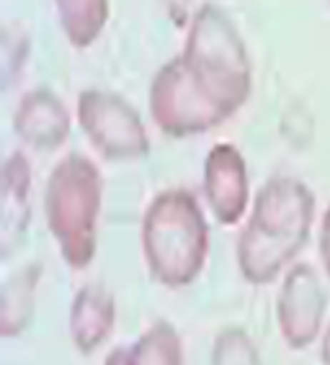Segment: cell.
<instances>
[{
    "instance_id": "e0dca14e",
    "label": "cell",
    "mask_w": 330,
    "mask_h": 365,
    "mask_svg": "<svg viewBox=\"0 0 330 365\" xmlns=\"http://www.w3.org/2000/svg\"><path fill=\"white\" fill-rule=\"evenodd\" d=\"M160 6L176 29H186L191 24V0H160Z\"/></svg>"
},
{
    "instance_id": "277c9868",
    "label": "cell",
    "mask_w": 330,
    "mask_h": 365,
    "mask_svg": "<svg viewBox=\"0 0 330 365\" xmlns=\"http://www.w3.org/2000/svg\"><path fill=\"white\" fill-rule=\"evenodd\" d=\"M104 175L86 155H65L44 188V219L60 257L73 270H86L99 250V216Z\"/></svg>"
},
{
    "instance_id": "8fae6325",
    "label": "cell",
    "mask_w": 330,
    "mask_h": 365,
    "mask_svg": "<svg viewBox=\"0 0 330 365\" xmlns=\"http://www.w3.org/2000/svg\"><path fill=\"white\" fill-rule=\"evenodd\" d=\"M114 324H116V301L111 291L99 283H88L75 294L70 304V339L78 352L93 355L111 337Z\"/></svg>"
},
{
    "instance_id": "6da1fadb",
    "label": "cell",
    "mask_w": 330,
    "mask_h": 365,
    "mask_svg": "<svg viewBox=\"0 0 330 365\" xmlns=\"http://www.w3.org/2000/svg\"><path fill=\"white\" fill-rule=\"evenodd\" d=\"M312 219L315 196L302 180L289 175L266 180L238 237L240 275L253 286L276 281L307 245Z\"/></svg>"
},
{
    "instance_id": "2e32d148",
    "label": "cell",
    "mask_w": 330,
    "mask_h": 365,
    "mask_svg": "<svg viewBox=\"0 0 330 365\" xmlns=\"http://www.w3.org/2000/svg\"><path fill=\"white\" fill-rule=\"evenodd\" d=\"M29 34L19 24H6L0 31V80L3 88H11L24 75L29 59Z\"/></svg>"
},
{
    "instance_id": "7a4b0ae2",
    "label": "cell",
    "mask_w": 330,
    "mask_h": 365,
    "mask_svg": "<svg viewBox=\"0 0 330 365\" xmlns=\"http://www.w3.org/2000/svg\"><path fill=\"white\" fill-rule=\"evenodd\" d=\"M139 245L160 286L186 288L196 281L209 257V224L191 190L168 188L152 198L142 216Z\"/></svg>"
},
{
    "instance_id": "9a60e30c",
    "label": "cell",
    "mask_w": 330,
    "mask_h": 365,
    "mask_svg": "<svg viewBox=\"0 0 330 365\" xmlns=\"http://www.w3.org/2000/svg\"><path fill=\"white\" fill-rule=\"evenodd\" d=\"M211 365H264V360L243 327H225L211 345Z\"/></svg>"
},
{
    "instance_id": "4fadbf2b",
    "label": "cell",
    "mask_w": 330,
    "mask_h": 365,
    "mask_svg": "<svg viewBox=\"0 0 330 365\" xmlns=\"http://www.w3.org/2000/svg\"><path fill=\"white\" fill-rule=\"evenodd\" d=\"M54 14L62 34L78 49L99 39L109 21V0H54Z\"/></svg>"
},
{
    "instance_id": "7c38bea8",
    "label": "cell",
    "mask_w": 330,
    "mask_h": 365,
    "mask_svg": "<svg viewBox=\"0 0 330 365\" xmlns=\"http://www.w3.org/2000/svg\"><path fill=\"white\" fill-rule=\"evenodd\" d=\"M41 275H44V267L39 262H29L3 281L0 286V337H21L31 327Z\"/></svg>"
},
{
    "instance_id": "3957f363",
    "label": "cell",
    "mask_w": 330,
    "mask_h": 365,
    "mask_svg": "<svg viewBox=\"0 0 330 365\" xmlns=\"http://www.w3.org/2000/svg\"><path fill=\"white\" fill-rule=\"evenodd\" d=\"M181 59L194 83L230 116L251 98V57L238 26L219 6L206 3L194 11Z\"/></svg>"
},
{
    "instance_id": "5b68a950",
    "label": "cell",
    "mask_w": 330,
    "mask_h": 365,
    "mask_svg": "<svg viewBox=\"0 0 330 365\" xmlns=\"http://www.w3.org/2000/svg\"><path fill=\"white\" fill-rule=\"evenodd\" d=\"M150 116L163 134L173 139L196 137L225 124V113L206 96L186 70L184 59L165 62L150 83Z\"/></svg>"
},
{
    "instance_id": "30bf717a",
    "label": "cell",
    "mask_w": 330,
    "mask_h": 365,
    "mask_svg": "<svg viewBox=\"0 0 330 365\" xmlns=\"http://www.w3.org/2000/svg\"><path fill=\"white\" fill-rule=\"evenodd\" d=\"M31 163L24 152H11L0 170V255L11 257L26 240L31 224Z\"/></svg>"
},
{
    "instance_id": "8992f818",
    "label": "cell",
    "mask_w": 330,
    "mask_h": 365,
    "mask_svg": "<svg viewBox=\"0 0 330 365\" xmlns=\"http://www.w3.org/2000/svg\"><path fill=\"white\" fill-rule=\"evenodd\" d=\"M78 124L93 150L106 160H139L150 152V137L142 116L116 93L88 88L78 96Z\"/></svg>"
},
{
    "instance_id": "d6986e66",
    "label": "cell",
    "mask_w": 330,
    "mask_h": 365,
    "mask_svg": "<svg viewBox=\"0 0 330 365\" xmlns=\"http://www.w3.org/2000/svg\"><path fill=\"white\" fill-rule=\"evenodd\" d=\"M129 355H132V347L129 345L114 347V350L106 355L104 365H129Z\"/></svg>"
},
{
    "instance_id": "ac0fdd59",
    "label": "cell",
    "mask_w": 330,
    "mask_h": 365,
    "mask_svg": "<svg viewBox=\"0 0 330 365\" xmlns=\"http://www.w3.org/2000/svg\"><path fill=\"white\" fill-rule=\"evenodd\" d=\"M320 262L325 267V275L330 278V206L325 209L323 222H320Z\"/></svg>"
},
{
    "instance_id": "5bb4252c",
    "label": "cell",
    "mask_w": 330,
    "mask_h": 365,
    "mask_svg": "<svg viewBox=\"0 0 330 365\" xmlns=\"http://www.w3.org/2000/svg\"><path fill=\"white\" fill-rule=\"evenodd\" d=\"M129 347V365H184V339L171 322H155Z\"/></svg>"
},
{
    "instance_id": "ba28073f",
    "label": "cell",
    "mask_w": 330,
    "mask_h": 365,
    "mask_svg": "<svg viewBox=\"0 0 330 365\" xmlns=\"http://www.w3.org/2000/svg\"><path fill=\"white\" fill-rule=\"evenodd\" d=\"M201 185L211 216L222 227L243 222L251 206V175L243 152L235 144H214L204 160Z\"/></svg>"
},
{
    "instance_id": "52a82bcc",
    "label": "cell",
    "mask_w": 330,
    "mask_h": 365,
    "mask_svg": "<svg viewBox=\"0 0 330 365\" xmlns=\"http://www.w3.org/2000/svg\"><path fill=\"white\" fill-rule=\"evenodd\" d=\"M325 309L328 294L315 267L304 262L289 267L279 288L276 324L291 350H304L323 334Z\"/></svg>"
},
{
    "instance_id": "9c48e42d",
    "label": "cell",
    "mask_w": 330,
    "mask_h": 365,
    "mask_svg": "<svg viewBox=\"0 0 330 365\" xmlns=\"http://www.w3.org/2000/svg\"><path fill=\"white\" fill-rule=\"evenodd\" d=\"M73 118L49 88L24 93L14 111V131L21 142L36 152H54L70 137Z\"/></svg>"
},
{
    "instance_id": "ffe728a7",
    "label": "cell",
    "mask_w": 330,
    "mask_h": 365,
    "mask_svg": "<svg viewBox=\"0 0 330 365\" xmlns=\"http://www.w3.org/2000/svg\"><path fill=\"white\" fill-rule=\"evenodd\" d=\"M320 358H323V365H330V324L320 334Z\"/></svg>"
}]
</instances>
